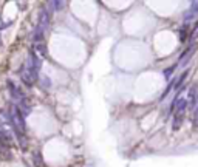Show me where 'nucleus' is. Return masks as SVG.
Segmentation results:
<instances>
[{
    "instance_id": "obj_1",
    "label": "nucleus",
    "mask_w": 198,
    "mask_h": 167,
    "mask_svg": "<svg viewBox=\"0 0 198 167\" xmlns=\"http://www.w3.org/2000/svg\"><path fill=\"white\" fill-rule=\"evenodd\" d=\"M11 127L12 130H17L19 133H23L26 132V122H25V116L22 114L19 105H12L11 108Z\"/></svg>"
},
{
    "instance_id": "obj_2",
    "label": "nucleus",
    "mask_w": 198,
    "mask_h": 167,
    "mask_svg": "<svg viewBox=\"0 0 198 167\" xmlns=\"http://www.w3.org/2000/svg\"><path fill=\"white\" fill-rule=\"evenodd\" d=\"M6 85H8V90H9V93H11V98L14 99L17 104H19L20 101H23V99L26 98V96L23 95V92H22V88H19V87H17L14 82H12L11 79L6 81Z\"/></svg>"
},
{
    "instance_id": "obj_3",
    "label": "nucleus",
    "mask_w": 198,
    "mask_h": 167,
    "mask_svg": "<svg viewBox=\"0 0 198 167\" xmlns=\"http://www.w3.org/2000/svg\"><path fill=\"white\" fill-rule=\"evenodd\" d=\"M50 19H51L50 11L42 9V11H41V14H39V27H41L44 31H47V30L50 28Z\"/></svg>"
},
{
    "instance_id": "obj_4",
    "label": "nucleus",
    "mask_w": 198,
    "mask_h": 167,
    "mask_svg": "<svg viewBox=\"0 0 198 167\" xmlns=\"http://www.w3.org/2000/svg\"><path fill=\"white\" fill-rule=\"evenodd\" d=\"M196 99H198V87L193 85L190 90H189V98H187V107L195 110V105H196Z\"/></svg>"
},
{
    "instance_id": "obj_5",
    "label": "nucleus",
    "mask_w": 198,
    "mask_h": 167,
    "mask_svg": "<svg viewBox=\"0 0 198 167\" xmlns=\"http://www.w3.org/2000/svg\"><path fill=\"white\" fill-rule=\"evenodd\" d=\"M28 60H30V63L33 65V68H34L37 73H41V68H42V59L34 53V50L30 51V57H28Z\"/></svg>"
},
{
    "instance_id": "obj_6",
    "label": "nucleus",
    "mask_w": 198,
    "mask_h": 167,
    "mask_svg": "<svg viewBox=\"0 0 198 167\" xmlns=\"http://www.w3.org/2000/svg\"><path fill=\"white\" fill-rule=\"evenodd\" d=\"M20 81H22V84H23L25 87H33L34 82H36V79H34L25 68H22V71H20Z\"/></svg>"
},
{
    "instance_id": "obj_7",
    "label": "nucleus",
    "mask_w": 198,
    "mask_h": 167,
    "mask_svg": "<svg viewBox=\"0 0 198 167\" xmlns=\"http://www.w3.org/2000/svg\"><path fill=\"white\" fill-rule=\"evenodd\" d=\"M44 33H45V31L37 25L36 30H34V33H33V40H34V43H41V42L44 40V36H45Z\"/></svg>"
},
{
    "instance_id": "obj_8",
    "label": "nucleus",
    "mask_w": 198,
    "mask_h": 167,
    "mask_svg": "<svg viewBox=\"0 0 198 167\" xmlns=\"http://www.w3.org/2000/svg\"><path fill=\"white\" fill-rule=\"evenodd\" d=\"M34 53L41 57V59H44V57H47V47L41 42V43H36L34 45Z\"/></svg>"
},
{
    "instance_id": "obj_9",
    "label": "nucleus",
    "mask_w": 198,
    "mask_h": 167,
    "mask_svg": "<svg viewBox=\"0 0 198 167\" xmlns=\"http://www.w3.org/2000/svg\"><path fill=\"white\" fill-rule=\"evenodd\" d=\"M187 76H189V70H186V71H184V73L180 76V78L175 81V84H174V88H177V90L180 88V90H181V87L184 85V81H186V78H187Z\"/></svg>"
},
{
    "instance_id": "obj_10",
    "label": "nucleus",
    "mask_w": 198,
    "mask_h": 167,
    "mask_svg": "<svg viewBox=\"0 0 198 167\" xmlns=\"http://www.w3.org/2000/svg\"><path fill=\"white\" fill-rule=\"evenodd\" d=\"M183 119H184V114L183 113H175V118H174V124H172V128L174 130H178L183 124Z\"/></svg>"
},
{
    "instance_id": "obj_11",
    "label": "nucleus",
    "mask_w": 198,
    "mask_h": 167,
    "mask_svg": "<svg viewBox=\"0 0 198 167\" xmlns=\"http://www.w3.org/2000/svg\"><path fill=\"white\" fill-rule=\"evenodd\" d=\"M39 85L44 87V88H51V79L48 76H39Z\"/></svg>"
},
{
    "instance_id": "obj_12",
    "label": "nucleus",
    "mask_w": 198,
    "mask_h": 167,
    "mask_svg": "<svg viewBox=\"0 0 198 167\" xmlns=\"http://www.w3.org/2000/svg\"><path fill=\"white\" fill-rule=\"evenodd\" d=\"M48 6H50V8H48L50 12H51V11H60V9H63L65 3H63V2H50Z\"/></svg>"
},
{
    "instance_id": "obj_13",
    "label": "nucleus",
    "mask_w": 198,
    "mask_h": 167,
    "mask_svg": "<svg viewBox=\"0 0 198 167\" xmlns=\"http://www.w3.org/2000/svg\"><path fill=\"white\" fill-rule=\"evenodd\" d=\"M175 68H177V65H174V67H169L167 70H164V76H166L167 79L170 78V76H172V73L175 71Z\"/></svg>"
},
{
    "instance_id": "obj_14",
    "label": "nucleus",
    "mask_w": 198,
    "mask_h": 167,
    "mask_svg": "<svg viewBox=\"0 0 198 167\" xmlns=\"http://www.w3.org/2000/svg\"><path fill=\"white\" fill-rule=\"evenodd\" d=\"M192 124H193L195 127H198V107H195V110H193V118H192Z\"/></svg>"
},
{
    "instance_id": "obj_15",
    "label": "nucleus",
    "mask_w": 198,
    "mask_h": 167,
    "mask_svg": "<svg viewBox=\"0 0 198 167\" xmlns=\"http://www.w3.org/2000/svg\"><path fill=\"white\" fill-rule=\"evenodd\" d=\"M180 40H181V42L186 40V30H184V28L180 30Z\"/></svg>"
},
{
    "instance_id": "obj_16",
    "label": "nucleus",
    "mask_w": 198,
    "mask_h": 167,
    "mask_svg": "<svg viewBox=\"0 0 198 167\" xmlns=\"http://www.w3.org/2000/svg\"><path fill=\"white\" fill-rule=\"evenodd\" d=\"M34 162H36V164L39 162V165H42V158H41V155H34Z\"/></svg>"
}]
</instances>
